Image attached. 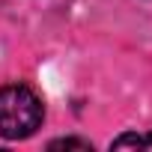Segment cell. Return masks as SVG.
I'll use <instances>...</instances> for the list:
<instances>
[{"instance_id":"obj_1","label":"cell","mask_w":152,"mask_h":152,"mask_svg":"<svg viewBox=\"0 0 152 152\" xmlns=\"http://www.w3.org/2000/svg\"><path fill=\"white\" fill-rule=\"evenodd\" d=\"M42 122V102L39 96L24 87H0V134L6 140H21L30 137Z\"/></svg>"},{"instance_id":"obj_2","label":"cell","mask_w":152,"mask_h":152,"mask_svg":"<svg viewBox=\"0 0 152 152\" xmlns=\"http://www.w3.org/2000/svg\"><path fill=\"white\" fill-rule=\"evenodd\" d=\"M110 146L113 149H128V146H134V149H152V131H146V134H122Z\"/></svg>"},{"instance_id":"obj_3","label":"cell","mask_w":152,"mask_h":152,"mask_svg":"<svg viewBox=\"0 0 152 152\" xmlns=\"http://www.w3.org/2000/svg\"><path fill=\"white\" fill-rule=\"evenodd\" d=\"M48 149H93L87 140H75V137H63V140H54L48 143Z\"/></svg>"}]
</instances>
